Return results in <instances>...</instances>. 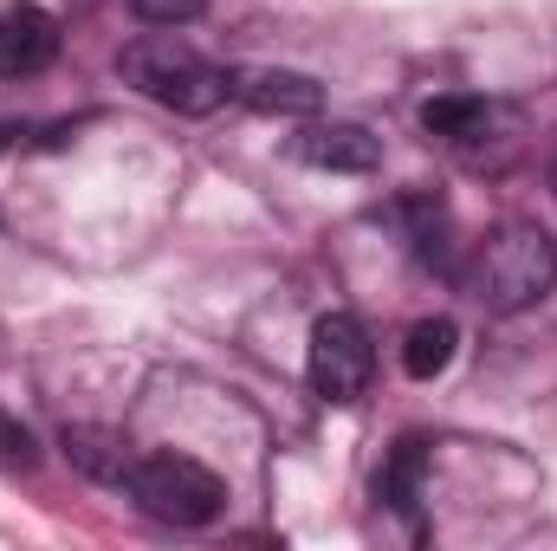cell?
Returning <instances> with one entry per match:
<instances>
[{
	"label": "cell",
	"instance_id": "cell-1",
	"mask_svg": "<svg viewBox=\"0 0 557 551\" xmlns=\"http://www.w3.org/2000/svg\"><path fill=\"white\" fill-rule=\"evenodd\" d=\"M467 285H473V298L493 318H512V311L539 305L557 285V241L539 221H506L499 234H486V247H480Z\"/></svg>",
	"mask_w": 557,
	"mask_h": 551
},
{
	"label": "cell",
	"instance_id": "cell-2",
	"mask_svg": "<svg viewBox=\"0 0 557 551\" xmlns=\"http://www.w3.org/2000/svg\"><path fill=\"white\" fill-rule=\"evenodd\" d=\"M117 72L137 85L149 105L182 111V118H208V111H221L234 98L227 65H208L201 52H188L175 39H137V46H124L117 52Z\"/></svg>",
	"mask_w": 557,
	"mask_h": 551
},
{
	"label": "cell",
	"instance_id": "cell-3",
	"mask_svg": "<svg viewBox=\"0 0 557 551\" xmlns=\"http://www.w3.org/2000/svg\"><path fill=\"white\" fill-rule=\"evenodd\" d=\"M124 493L137 500L149 519L182 526V532L214 526V519H221V506H227L221 474H208V467H201V461H188V454H137V461H131Z\"/></svg>",
	"mask_w": 557,
	"mask_h": 551
},
{
	"label": "cell",
	"instance_id": "cell-4",
	"mask_svg": "<svg viewBox=\"0 0 557 551\" xmlns=\"http://www.w3.org/2000/svg\"><path fill=\"white\" fill-rule=\"evenodd\" d=\"M305 377L318 390V403L331 409H350L370 377H376V351H370V331L350 318V311H324L311 325V351H305Z\"/></svg>",
	"mask_w": 557,
	"mask_h": 551
},
{
	"label": "cell",
	"instance_id": "cell-5",
	"mask_svg": "<svg viewBox=\"0 0 557 551\" xmlns=\"http://www.w3.org/2000/svg\"><path fill=\"white\" fill-rule=\"evenodd\" d=\"M59 59V20L46 7H7L0 13V78H39Z\"/></svg>",
	"mask_w": 557,
	"mask_h": 551
},
{
	"label": "cell",
	"instance_id": "cell-6",
	"mask_svg": "<svg viewBox=\"0 0 557 551\" xmlns=\"http://www.w3.org/2000/svg\"><path fill=\"white\" fill-rule=\"evenodd\" d=\"M227 85H234L240 105H253V111H267V118H311V111L324 105V85H318V78H305V72H273V65H240V72H227Z\"/></svg>",
	"mask_w": 557,
	"mask_h": 551
},
{
	"label": "cell",
	"instance_id": "cell-7",
	"mask_svg": "<svg viewBox=\"0 0 557 551\" xmlns=\"http://www.w3.org/2000/svg\"><path fill=\"white\" fill-rule=\"evenodd\" d=\"M298 156L311 169H337V175H370L383 162V137L363 131V124H318L298 137Z\"/></svg>",
	"mask_w": 557,
	"mask_h": 551
},
{
	"label": "cell",
	"instance_id": "cell-8",
	"mask_svg": "<svg viewBox=\"0 0 557 551\" xmlns=\"http://www.w3.org/2000/svg\"><path fill=\"white\" fill-rule=\"evenodd\" d=\"M421 487H428V434H403L376 474V500L421 532Z\"/></svg>",
	"mask_w": 557,
	"mask_h": 551
},
{
	"label": "cell",
	"instance_id": "cell-9",
	"mask_svg": "<svg viewBox=\"0 0 557 551\" xmlns=\"http://www.w3.org/2000/svg\"><path fill=\"white\" fill-rule=\"evenodd\" d=\"M65 454H72V467H85L91 480H104V487H124L131 480V441H117L111 428H65Z\"/></svg>",
	"mask_w": 557,
	"mask_h": 551
},
{
	"label": "cell",
	"instance_id": "cell-10",
	"mask_svg": "<svg viewBox=\"0 0 557 551\" xmlns=\"http://www.w3.org/2000/svg\"><path fill=\"white\" fill-rule=\"evenodd\" d=\"M454 351H460L454 318H421V325H409V338H403V370H409L416 383H434V377L454 364Z\"/></svg>",
	"mask_w": 557,
	"mask_h": 551
},
{
	"label": "cell",
	"instance_id": "cell-11",
	"mask_svg": "<svg viewBox=\"0 0 557 551\" xmlns=\"http://www.w3.org/2000/svg\"><path fill=\"white\" fill-rule=\"evenodd\" d=\"M421 131L447 143H467L486 131V98H467V91H447V98H428L421 105Z\"/></svg>",
	"mask_w": 557,
	"mask_h": 551
},
{
	"label": "cell",
	"instance_id": "cell-12",
	"mask_svg": "<svg viewBox=\"0 0 557 551\" xmlns=\"http://www.w3.org/2000/svg\"><path fill=\"white\" fill-rule=\"evenodd\" d=\"M39 467V441H33V428L20 421V415L0 409V474H33Z\"/></svg>",
	"mask_w": 557,
	"mask_h": 551
},
{
	"label": "cell",
	"instance_id": "cell-13",
	"mask_svg": "<svg viewBox=\"0 0 557 551\" xmlns=\"http://www.w3.org/2000/svg\"><path fill=\"white\" fill-rule=\"evenodd\" d=\"M137 7V20H149V26H188L208 0H131Z\"/></svg>",
	"mask_w": 557,
	"mask_h": 551
},
{
	"label": "cell",
	"instance_id": "cell-14",
	"mask_svg": "<svg viewBox=\"0 0 557 551\" xmlns=\"http://www.w3.org/2000/svg\"><path fill=\"white\" fill-rule=\"evenodd\" d=\"M552 188H557V162H552Z\"/></svg>",
	"mask_w": 557,
	"mask_h": 551
}]
</instances>
